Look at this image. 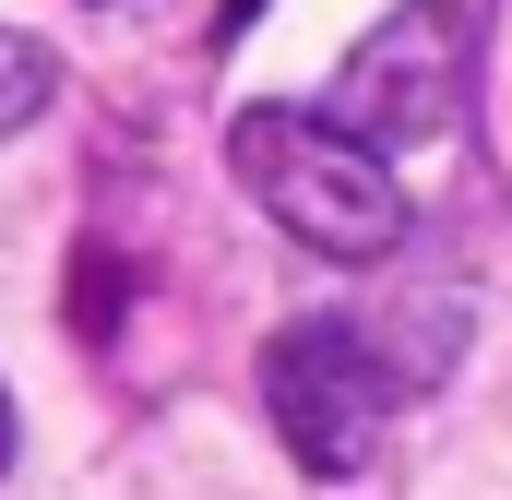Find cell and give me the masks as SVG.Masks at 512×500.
Listing matches in <instances>:
<instances>
[{
	"label": "cell",
	"mask_w": 512,
	"mask_h": 500,
	"mask_svg": "<svg viewBox=\"0 0 512 500\" xmlns=\"http://www.w3.org/2000/svg\"><path fill=\"white\" fill-rule=\"evenodd\" d=\"M227 167L251 179V203L322 262H382L405 250V179L393 155H370L358 131H334V108H239L227 120Z\"/></svg>",
	"instance_id": "cell-1"
},
{
	"label": "cell",
	"mask_w": 512,
	"mask_h": 500,
	"mask_svg": "<svg viewBox=\"0 0 512 500\" xmlns=\"http://www.w3.org/2000/svg\"><path fill=\"white\" fill-rule=\"evenodd\" d=\"M465 84H477V12L465 0H405L346 48L334 131H358L370 155H417L465 120Z\"/></svg>",
	"instance_id": "cell-2"
},
{
	"label": "cell",
	"mask_w": 512,
	"mask_h": 500,
	"mask_svg": "<svg viewBox=\"0 0 512 500\" xmlns=\"http://www.w3.org/2000/svg\"><path fill=\"white\" fill-rule=\"evenodd\" d=\"M262 417L310 477H358L382 453V417H393V381L370 358V334L358 322H286L262 346Z\"/></svg>",
	"instance_id": "cell-3"
},
{
	"label": "cell",
	"mask_w": 512,
	"mask_h": 500,
	"mask_svg": "<svg viewBox=\"0 0 512 500\" xmlns=\"http://www.w3.org/2000/svg\"><path fill=\"white\" fill-rule=\"evenodd\" d=\"M358 334H370V358H382L393 393H429V381L453 370V346H465V298H453V286H441V298H429V286H393Z\"/></svg>",
	"instance_id": "cell-4"
},
{
	"label": "cell",
	"mask_w": 512,
	"mask_h": 500,
	"mask_svg": "<svg viewBox=\"0 0 512 500\" xmlns=\"http://www.w3.org/2000/svg\"><path fill=\"white\" fill-rule=\"evenodd\" d=\"M48 84H60V72H48V48L0 24V143H12L24 120H48Z\"/></svg>",
	"instance_id": "cell-5"
},
{
	"label": "cell",
	"mask_w": 512,
	"mask_h": 500,
	"mask_svg": "<svg viewBox=\"0 0 512 500\" xmlns=\"http://www.w3.org/2000/svg\"><path fill=\"white\" fill-rule=\"evenodd\" d=\"M262 12H274V0H227V12H215V36H251Z\"/></svg>",
	"instance_id": "cell-6"
},
{
	"label": "cell",
	"mask_w": 512,
	"mask_h": 500,
	"mask_svg": "<svg viewBox=\"0 0 512 500\" xmlns=\"http://www.w3.org/2000/svg\"><path fill=\"white\" fill-rule=\"evenodd\" d=\"M0 477H12V393H0Z\"/></svg>",
	"instance_id": "cell-7"
}]
</instances>
